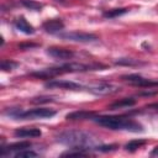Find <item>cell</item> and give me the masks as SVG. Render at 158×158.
Wrapping results in <instances>:
<instances>
[{
  "label": "cell",
  "mask_w": 158,
  "mask_h": 158,
  "mask_svg": "<svg viewBox=\"0 0 158 158\" xmlns=\"http://www.w3.org/2000/svg\"><path fill=\"white\" fill-rule=\"evenodd\" d=\"M57 141L69 147H81V148H91L98 146V137L90 132L80 131V130H69L63 131L57 136Z\"/></svg>",
  "instance_id": "cell-1"
},
{
  "label": "cell",
  "mask_w": 158,
  "mask_h": 158,
  "mask_svg": "<svg viewBox=\"0 0 158 158\" xmlns=\"http://www.w3.org/2000/svg\"><path fill=\"white\" fill-rule=\"evenodd\" d=\"M93 121L100 126H104L110 130H123L130 132H142L143 126L137 121L123 117V116H94Z\"/></svg>",
  "instance_id": "cell-2"
},
{
  "label": "cell",
  "mask_w": 158,
  "mask_h": 158,
  "mask_svg": "<svg viewBox=\"0 0 158 158\" xmlns=\"http://www.w3.org/2000/svg\"><path fill=\"white\" fill-rule=\"evenodd\" d=\"M56 115V111L47 107L32 109L28 111H21L17 120H36V118H47Z\"/></svg>",
  "instance_id": "cell-3"
},
{
  "label": "cell",
  "mask_w": 158,
  "mask_h": 158,
  "mask_svg": "<svg viewBox=\"0 0 158 158\" xmlns=\"http://www.w3.org/2000/svg\"><path fill=\"white\" fill-rule=\"evenodd\" d=\"M58 36L62 40H67V41H73V42H93L96 41L98 37L93 33H86V32H63V33H58Z\"/></svg>",
  "instance_id": "cell-4"
},
{
  "label": "cell",
  "mask_w": 158,
  "mask_h": 158,
  "mask_svg": "<svg viewBox=\"0 0 158 158\" xmlns=\"http://www.w3.org/2000/svg\"><path fill=\"white\" fill-rule=\"evenodd\" d=\"M122 79L127 81L131 85L139 86V88H152V86H158V81L151 80L147 78H143L139 74H128V75H122Z\"/></svg>",
  "instance_id": "cell-5"
},
{
  "label": "cell",
  "mask_w": 158,
  "mask_h": 158,
  "mask_svg": "<svg viewBox=\"0 0 158 158\" xmlns=\"http://www.w3.org/2000/svg\"><path fill=\"white\" fill-rule=\"evenodd\" d=\"M118 90H120L118 86H116L114 84H109V83H99V84L88 86V91H90L95 95H110Z\"/></svg>",
  "instance_id": "cell-6"
},
{
  "label": "cell",
  "mask_w": 158,
  "mask_h": 158,
  "mask_svg": "<svg viewBox=\"0 0 158 158\" xmlns=\"http://www.w3.org/2000/svg\"><path fill=\"white\" fill-rule=\"evenodd\" d=\"M46 88H57V89H65V90H80L83 86L78 83L69 81V80H49L44 84Z\"/></svg>",
  "instance_id": "cell-7"
},
{
  "label": "cell",
  "mask_w": 158,
  "mask_h": 158,
  "mask_svg": "<svg viewBox=\"0 0 158 158\" xmlns=\"http://www.w3.org/2000/svg\"><path fill=\"white\" fill-rule=\"evenodd\" d=\"M47 54L51 56L52 58L59 59V60H65V59H70L74 57V53L70 49L59 48V47H49L47 49Z\"/></svg>",
  "instance_id": "cell-8"
},
{
  "label": "cell",
  "mask_w": 158,
  "mask_h": 158,
  "mask_svg": "<svg viewBox=\"0 0 158 158\" xmlns=\"http://www.w3.org/2000/svg\"><path fill=\"white\" fill-rule=\"evenodd\" d=\"M31 147V143L25 141V142H17V143H14V144H10L7 147H1V151H0V154L1 157H5L6 154H11L14 153H17L19 151H22V149H27Z\"/></svg>",
  "instance_id": "cell-9"
},
{
  "label": "cell",
  "mask_w": 158,
  "mask_h": 158,
  "mask_svg": "<svg viewBox=\"0 0 158 158\" xmlns=\"http://www.w3.org/2000/svg\"><path fill=\"white\" fill-rule=\"evenodd\" d=\"M42 27L48 33H59L64 28V23L59 19H53V20H48L43 22Z\"/></svg>",
  "instance_id": "cell-10"
},
{
  "label": "cell",
  "mask_w": 158,
  "mask_h": 158,
  "mask_svg": "<svg viewBox=\"0 0 158 158\" xmlns=\"http://www.w3.org/2000/svg\"><path fill=\"white\" fill-rule=\"evenodd\" d=\"M42 135L40 128H35V127H22L15 131V136L16 137H23V138H35V137H40Z\"/></svg>",
  "instance_id": "cell-11"
},
{
  "label": "cell",
  "mask_w": 158,
  "mask_h": 158,
  "mask_svg": "<svg viewBox=\"0 0 158 158\" xmlns=\"http://www.w3.org/2000/svg\"><path fill=\"white\" fill-rule=\"evenodd\" d=\"M14 25H15V27H16L19 31H21V32H23V33H26V35H32V33L35 32L33 26H32L23 16L17 17V19L15 20Z\"/></svg>",
  "instance_id": "cell-12"
},
{
  "label": "cell",
  "mask_w": 158,
  "mask_h": 158,
  "mask_svg": "<svg viewBox=\"0 0 158 158\" xmlns=\"http://www.w3.org/2000/svg\"><path fill=\"white\" fill-rule=\"evenodd\" d=\"M95 116V112L94 111H74V112H70L65 116L67 120H93V117Z\"/></svg>",
  "instance_id": "cell-13"
},
{
  "label": "cell",
  "mask_w": 158,
  "mask_h": 158,
  "mask_svg": "<svg viewBox=\"0 0 158 158\" xmlns=\"http://www.w3.org/2000/svg\"><path fill=\"white\" fill-rule=\"evenodd\" d=\"M136 104V100L133 98H123V99H120L112 104L109 105V109L110 110H117V109H123V107H131Z\"/></svg>",
  "instance_id": "cell-14"
},
{
  "label": "cell",
  "mask_w": 158,
  "mask_h": 158,
  "mask_svg": "<svg viewBox=\"0 0 158 158\" xmlns=\"http://www.w3.org/2000/svg\"><path fill=\"white\" fill-rule=\"evenodd\" d=\"M88 151L86 148H81V147H73L72 149L64 152L62 154V157H80V156H86Z\"/></svg>",
  "instance_id": "cell-15"
},
{
  "label": "cell",
  "mask_w": 158,
  "mask_h": 158,
  "mask_svg": "<svg viewBox=\"0 0 158 158\" xmlns=\"http://www.w3.org/2000/svg\"><path fill=\"white\" fill-rule=\"evenodd\" d=\"M115 64H117V65L135 67V65H142V64H144V63H143V62H139L138 59H133V58H120V59L115 60Z\"/></svg>",
  "instance_id": "cell-16"
},
{
  "label": "cell",
  "mask_w": 158,
  "mask_h": 158,
  "mask_svg": "<svg viewBox=\"0 0 158 158\" xmlns=\"http://www.w3.org/2000/svg\"><path fill=\"white\" fill-rule=\"evenodd\" d=\"M147 142L144 139H133V141H130L128 143H126L125 146V149L128 151V152H135L137 151L138 148H141L142 146H144Z\"/></svg>",
  "instance_id": "cell-17"
},
{
  "label": "cell",
  "mask_w": 158,
  "mask_h": 158,
  "mask_svg": "<svg viewBox=\"0 0 158 158\" xmlns=\"http://www.w3.org/2000/svg\"><path fill=\"white\" fill-rule=\"evenodd\" d=\"M128 11V9L126 7H121V9H112V10H107L104 12V17L106 19H115V17H118L123 14H126Z\"/></svg>",
  "instance_id": "cell-18"
},
{
  "label": "cell",
  "mask_w": 158,
  "mask_h": 158,
  "mask_svg": "<svg viewBox=\"0 0 158 158\" xmlns=\"http://www.w3.org/2000/svg\"><path fill=\"white\" fill-rule=\"evenodd\" d=\"M21 4L25 7H27L30 10H35V11H41V9L43 7V5L36 0H21Z\"/></svg>",
  "instance_id": "cell-19"
},
{
  "label": "cell",
  "mask_w": 158,
  "mask_h": 158,
  "mask_svg": "<svg viewBox=\"0 0 158 158\" xmlns=\"http://www.w3.org/2000/svg\"><path fill=\"white\" fill-rule=\"evenodd\" d=\"M15 157L16 158H33V157H37V153L31 151L30 148H27V149H22V151H19L17 153H15Z\"/></svg>",
  "instance_id": "cell-20"
},
{
  "label": "cell",
  "mask_w": 158,
  "mask_h": 158,
  "mask_svg": "<svg viewBox=\"0 0 158 158\" xmlns=\"http://www.w3.org/2000/svg\"><path fill=\"white\" fill-rule=\"evenodd\" d=\"M17 65H19L17 62H14V60H6V59H4V60L1 62V64H0V67H1V69H2L4 72L12 70V69H15Z\"/></svg>",
  "instance_id": "cell-21"
},
{
  "label": "cell",
  "mask_w": 158,
  "mask_h": 158,
  "mask_svg": "<svg viewBox=\"0 0 158 158\" xmlns=\"http://www.w3.org/2000/svg\"><path fill=\"white\" fill-rule=\"evenodd\" d=\"M117 148L116 144H110V146H96L94 147L95 151H99V152H111V151H115Z\"/></svg>",
  "instance_id": "cell-22"
},
{
  "label": "cell",
  "mask_w": 158,
  "mask_h": 158,
  "mask_svg": "<svg viewBox=\"0 0 158 158\" xmlns=\"http://www.w3.org/2000/svg\"><path fill=\"white\" fill-rule=\"evenodd\" d=\"M51 101H53V99L49 96H38V98H33L31 100L32 104H43V102H51Z\"/></svg>",
  "instance_id": "cell-23"
},
{
  "label": "cell",
  "mask_w": 158,
  "mask_h": 158,
  "mask_svg": "<svg viewBox=\"0 0 158 158\" xmlns=\"http://www.w3.org/2000/svg\"><path fill=\"white\" fill-rule=\"evenodd\" d=\"M33 47H37L36 43H21L19 44V48L21 49H28V48H33Z\"/></svg>",
  "instance_id": "cell-24"
},
{
  "label": "cell",
  "mask_w": 158,
  "mask_h": 158,
  "mask_svg": "<svg viewBox=\"0 0 158 158\" xmlns=\"http://www.w3.org/2000/svg\"><path fill=\"white\" fill-rule=\"evenodd\" d=\"M146 109H149V110H154V111H157V112H158V102H156V104H151V105H148Z\"/></svg>",
  "instance_id": "cell-25"
},
{
  "label": "cell",
  "mask_w": 158,
  "mask_h": 158,
  "mask_svg": "<svg viewBox=\"0 0 158 158\" xmlns=\"http://www.w3.org/2000/svg\"><path fill=\"white\" fill-rule=\"evenodd\" d=\"M151 156H152V157H158V146L153 148V151L151 152Z\"/></svg>",
  "instance_id": "cell-26"
}]
</instances>
